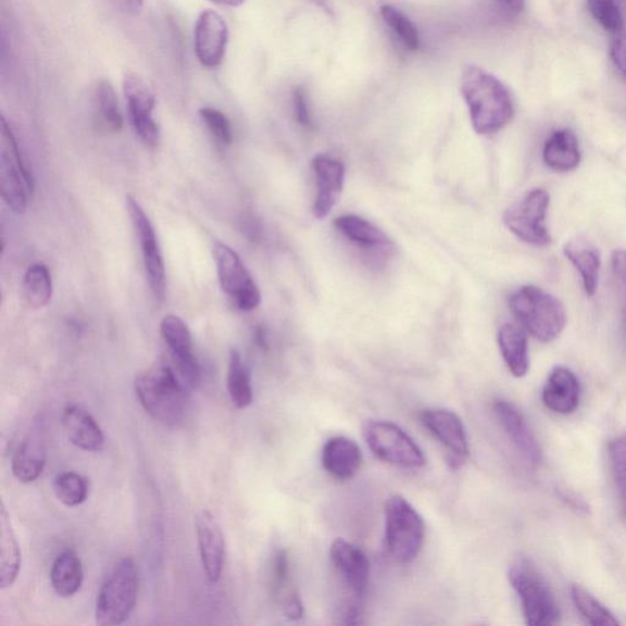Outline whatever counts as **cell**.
<instances>
[{"label": "cell", "instance_id": "obj_1", "mask_svg": "<svg viewBox=\"0 0 626 626\" xmlns=\"http://www.w3.org/2000/svg\"><path fill=\"white\" fill-rule=\"evenodd\" d=\"M460 90L469 108L472 128L480 135L502 130L515 116V104L507 87L478 67H467L462 71Z\"/></svg>", "mask_w": 626, "mask_h": 626}, {"label": "cell", "instance_id": "obj_2", "mask_svg": "<svg viewBox=\"0 0 626 626\" xmlns=\"http://www.w3.org/2000/svg\"><path fill=\"white\" fill-rule=\"evenodd\" d=\"M192 391L169 361L156 362L135 381L136 397L147 414L167 428L183 422Z\"/></svg>", "mask_w": 626, "mask_h": 626}, {"label": "cell", "instance_id": "obj_3", "mask_svg": "<svg viewBox=\"0 0 626 626\" xmlns=\"http://www.w3.org/2000/svg\"><path fill=\"white\" fill-rule=\"evenodd\" d=\"M509 307L526 332L537 341L550 343L566 329L565 306L552 294L540 287L526 285L509 297Z\"/></svg>", "mask_w": 626, "mask_h": 626}, {"label": "cell", "instance_id": "obj_4", "mask_svg": "<svg viewBox=\"0 0 626 626\" xmlns=\"http://www.w3.org/2000/svg\"><path fill=\"white\" fill-rule=\"evenodd\" d=\"M509 581L517 593L526 624L552 626L560 620L556 597L540 570L532 563L519 558L509 568Z\"/></svg>", "mask_w": 626, "mask_h": 626}, {"label": "cell", "instance_id": "obj_5", "mask_svg": "<svg viewBox=\"0 0 626 626\" xmlns=\"http://www.w3.org/2000/svg\"><path fill=\"white\" fill-rule=\"evenodd\" d=\"M139 596V573L133 558H123L113 568L96 600V622L116 626L129 619Z\"/></svg>", "mask_w": 626, "mask_h": 626}, {"label": "cell", "instance_id": "obj_6", "mask_svg": "<svg viewBox=\"0 0 626 626\" xmlns=\"http://www.w3.org/2000/svg\"><path fill=\"white\" fill-rule=\"evenodd\" d=\"M385 547L398 563H410L421 552L424 542V522L419 511L402 496L387 500Z\"/></svg>", "mask_w": 626, "mask_h": 626}, {"label": "cell", "instance_id": "obj_7", "mask_svg": "<svg viewBox=\"0 0 626 626\" xmlns=\"http://www.w3.org/2000/svg\"><path fill=\"white\" fill-rule=\"evenodd\" d=\"M32 173L25 165L20 147L10 125L2 117L0 134V189L6 204L16 213L28 208L29 195L33 193Z\"/></svg>", "mask_w": 626, "mask_h": 626}, {"label": "cell", "instance_id": "obj_8", "mask_svg": "<svg viewBox=\"0 0 626 626\" xmlns=\"http://www.w3.org/2000/svg\"><path fill=\"white\" fill-rule=\"evenodd\" d=\"M364 437L374 457L388 464L404 469H419L426 464L419 444L393 422L371 420L365 423Z\"/></svg>", "mask_w": 626, "mask_h": 626}, {"label": "cell", "instance_id": "obj_9", "mask_svg": "<svg viewBox=\"0 0 626 626\" xmlns=\"http://www.w3.org/2000/svg\"><path fill=\"white\" fill-rule=\"evenodd\" d=\"M549 194L544 189H534L505 213L506 227L521 242L545 247L552 243L547 228Z\"/></svg>", "mask_w": 626, "mask_h": 626}, {"label": "cell", "instance_id": "obj_10", "mask_svg": "<svg viewBox=\"0 0 626 626\" xmlns=\"http://www.w3.org/2000/svg\"><path fill=\"white\" fill-rule=\"evenodd\" d=\"M222 290L242 311H253L261 304V292L241 256L223 243L213 245Z\"/></svg>", "mask_w": 626, "mask_h": 626}, {"label": "cell", "instance_id": "obj_11", "mask_svg": "<svg viewBox=\"0 0 626 626\" xmlns=\"http://www.w3.org/2000/svg\"><path fill=\"white\" fill-rule=\"evenodd\" d=\"M127 207L137 239L141 245L149 287H151L155 299L163 302L166 296V266L154 225L141 205L133 196L127 197Z\"/></svg>", "mask_w": 626, "mask_h": 626}, {"label": "cell", "instance_id": "obj_12", "mask_svg": "<svg viewBox=\"0 0 626 626\" xmlns=\"http://www.w3.org/2000/svg\"><path fill=\"white\" fill-rule=\"evenodd\" d=\"M424 429L440 442L448 452L452 469H460L470 456L466 426L456 412L447 409H428L421 414Z\"/></svg>", "mask_w": 626, "mask_h": 626}, {"label": "cell", "instance_id": "obj_13", "mask_svg": "<svg viewBox=\"0 0 626 626\" xmlns=\"http://www.w3.org/2000/svg\"><path fill=\"white\" fill-rule=\"evenodd\" d=\"M160 334L169 350L173 366L177 369L184 382L194 390L202 378V371L194 354L189 327L180 317L167 315L160 322Z\"/></svg>", "mask_w": 626, "mask_h": 626}, {"label": "cell", "instance_id": "obj_14", "mask_svg": "<svg viewBox=\"0 0 626 626\" xmlns=\"http://www.w3.org/2000/svg\"><path fill=\"white\" fill-rule=\"evenodd\" d=\"M229 41L228 25L215 10H204L195 23V55L206 68L213 69L222 65Z\"/></svg>", "mask_w": 626, "mask_h": 626}, {"label": "cell", "instance_id": "obj_15", "mask_svg": "<svg viewBox=\"0 0 626 626\" xmlns=\"http://www.w3.org/2000/svg\"><path fill=\"white\" fill-rule=\"evenodd\" d=\"M331 561L349 593L361 604L370 579V560L364 550L343 538L331 546Z\"/></svg>", "mask_w": 626, "mask_h": 626}, {"label": "cell", "instance_id": "obj_16", "mask_svg": "<svg viewBox=\"0 0 626 626\" xmlns=\"http://www.w3.org/2000/svg\"><path fill=\"white\" fill-rule=\"evenodd\" d=\"M496 418L512 446L529 466L537 468L542 462V449L528 421L521 412L507 400L498 399L493 404Z\"/></svg>", "mask_w": 626, "mask_h": 626}, {"label": "cell", "instance_id": "obj_17", "mask_svg": "<svg viewBox=\"0 0 626 626\" xmlns=\"http://www.w3.org/2000/svg\"><path fill=\"white\" fill-rule=\"evenodd\" d=\"M312 169L317 182L313 213L317 219H324L340 202L344 187L345 167L340 159L321 154L313 158Z\"/></svg>", "mask_w": 626, "mask_h": 626}, {"label": "cell", "instance_id": "obj_18", "mask_svg": "<svg viewBox=\"0 0 626 626\" xmlns=\"http://www.w3.org/2000/svg\"><path fill=\"white\" fill-rule=\"evenodd\" d=\"M199 556L207 579L217 583L221 579L224 558L225 541L219 522L209 511H202L195 520Z\"/></svg>", "mask_w": 626, "mask_h": 626}, {"label": "cell", "instance_id": "obj_19", "mask_svg": "<svg viewBox=\"0 0 626 626\" xmlns=\"http://www.w3.org/2000/svg\"><path fill=\"white\" fill-rule=\"evenodd\" d=\"M47 461L43 422L37 421L12 457L11 470L18 481L31 483L41 478Z\"/></svg>", "mask_w": 626, "mask_h": 626}, {"label": "cell", "instance_id": "obj_20", "mask_svg": "<svg viewBox=\"0 0 626 626\" xmlns=\"http://www.w3.org/2000/svg\"><path fill=\"white\" fill-rule=\"evenodd\" d=\"M581 385L575 373L563 366L550 371L542 391L544 404L560 415H569L578 409Z\"/></svg>", "mask_w": 626, "mask_h": 626}, {"label": "cell", "instance_id": "obj_21", "mask_svg": "<svg viewBox=\"0 0 626 626\" xmlns=\"http://www.w3.org/2000/svg\"><path fill=\"white\" fill-rule=\"evenodd\" d=\"M360 447L350 438H330L322 449V466L332 478L341 481L353 479L362 466Z\"/></svg>", "mask_w": 626, "mask_h": 626}, {"label": "cell", "instance_id": "obj_22", "mask_svg": "<svg viewBox=\"0 0 626 626\" xmlns=\"http://www.w3.org/2000/svg\"><path fill=\"white\" fill-rule=\"evenodd\" d=\"M62 428L68 440L85 452L96 453L105 447V434L89 411L69 405L62 414Z\"/></svg>", "mask_w": 626, "mask_h": 626}, {"label": "cell", "instance_id": "obj_23", "mask_svg": "<svg viewBox=\"0 0 626 626\" xmlns=\"http://www.w3.org/2000/svg\"><path fill=\"white\" fill-rule=\"evenodd\" d=\"M273 591L283 615L291 620L304 617V604L292 581L291 561L285 550L274 555L272 565Z\"/></svg>", "mask_w": 626, "mask_h": 626}, {"label": "cell", "instance_id": "obj_24", "mask_svg": "<svg viewBox=\"0 0 626 626\" xmlns=\"http://www.w3.org/2000/svg\"><path fill=\"white\" fill-rule=\"evenodd\" d=\"M334 227L350 243L361 248H368L370 252H384L388 254L393 247L390 237L378 225L359 216L348 215L336 218Z\"/></svg>", "mask_w": 626, "mask_h": 626}, {"label": "cell", "instance_id": "obj_25", "mask_svg": "<svg viewBox=\"0 0 626 626\" xmlns=\"http://www.w3.org/2000/svg\"><path fill=\"white\" fill-rule=\"evenodd\" d=\"M498 345L510 373L517 379L525 378L530 370L526 332L515 323H506L498 331Z\"/></svg>", "mask_w": 626, "mask_h": 626}, {"label": "cell", "instance_id": "obj_26", "mask_svg": "<svg viewBox=\"0 0 626 626\" xmlns=\"http://www.w3.org/2000/svg\"><path fill=\"white\" fill-rule=\"evenodd\" d=\"M545 165L555 172H571L579 167L581 149L571 130L561 129L550 135L544 147Z\"/></svg>", "mask_w": 626, "mask_h": 626}, {"label": "cell", "instance_id": "obj_27", "mask_svg": "<svg viewBox=\"0 0 626 626\" xmlns=\"http://www.w3.org/2000/svg\"><path fill=\"white\" fill-rule=\"evenodd\" d=\"M21 549L10 522L8 511L0 508V587H11L21 569Z\"/></svg>", "mask_w": 626, "mask_h": 626}, {"label": "cell", "instance_id": "obj_28", "mask_svg": "<svg viewBox=\"0 0 626 626\" xmlns=\"http://www.w3.org/2000/svg\"><path fill=\"white\" fill-rule=\"evenodd\" d=\"M563 252L580 273L585 293L593 297L597 292L600 265H603L598 250L587 241L575 239L567 243Z\"/></svg>", "mask_w": 626, "mask_h": 626}, {"label": "cell", "instance_id": "obj_29", "mask_svg": "<svg viewBox=\"0 0 626 626\" xmlns=\"http://www.w3.org/2000/svg\"><path fill=\"white\" fill-rule=\"evenodd\" d=\"M124 96L127 98L129 117L131 124L147 119H153V113L156 106V97L151 87L137 75L128 72L123 80Z\"/></svg>", "mask_w": 626, "mask_h": 626}, {"label": "cell", "instance_id": "obj_30", "mask_svg": "<svg viewBox=\"0 0 626 626\" xmlns=\"http://www.w3.org/2000/svg\"><path fill=\"white\" fill-rule=\"evenodd\" d=\"M84 581L82 563L74 550H65L52 566L51 583L53 590L61 597L78 594Z\"/></svg>", "mask_w": 626, "mask_h": 626}, {"label": "cell", "instance_id": "obj_31", "mask_svg": "<svg viewBox=\"0 0 626 626\" xmlns=\"http://www.w3.org/2000/svg\"><path fill=\"white\" fill-rule=\"evenodd\" d=\"M227 388L234 407L246 409L252 405L254 400L252 371L237 350H232L229 356Z\"/></svg>", "mask_w": 626, "mask_h": 626}, {"label": "cell", "instance_id": "obj_32", "mask_svg": "<svg viewBox=\"0 0 626 626\" xmlns=\"http://www.w3.org/2000/svg\"><path fill=\"white\" fill-rule=\"evenodd\" d=\"M53 284L51 273L41 263H36L27 273L22 282V297L25 304L32 310L45 307L51 302Z\"/></svg>", "mask_w": 626, "mask_h": 626}, {"label": "cell", "instance_id": "obj_33", "mask_svg": "<svg viewBox=\"0 0 626 626\" xmlns=\"http://www.w3.org/2000/svg\"><path fill=\"white\" fill-rule=\"evenodd\" d=\"M573 603L588 624L615 626L620 624L613 613L580 585L571 587Z\"/></svg>", "mask_w": 626, "mask_h": 626}, {"label": "cell", "instance_id": "obj_34", "mask_svg": "<svg viewBox=\"0 0 626 626\" xmlns=\"http://www.w3.org/2000/svg\"><path fill=\"white\" fill-rule=\"evenodd\" d=\"M55 493L60 503L78 507L89 496V482L77 472H62L55 481Z\"/></svg>", "mask_w": 626, "mask_h": 626}, {"label": "cell", "instance_id": "obj_35", "mask_svg": "<svg viewBox=\"0 0 626 626\" xmlns=\"http://www.w3.org/2000/svg\"><path fill=\"white\" fill-rule=\"evenodd\" d=\"M381 17L399 37L409 51L415 52L420 48V36L414 23L402 11L392 6L381 7Z\"/></svg>", "mask_w": 626, "mask_h": 626}, {"label": "cell", "instance_id": "obj_36", "mask_svg": "<svg viewBox=\"0 0 626 626\" xmlns=\"http://www.w3.org/2000/svg\"><path fill=\"white\" fill-rule=\"evenodd\" d=\"M608 453L622 515L626 519V433L610 441Z\"/></svg>", "mask_w": 626, "mask_h": 626}, {"label": "cell", "instance_id": "obj_37", "mask_svg": "<svg viewBox=\"0 0 626 626\" xmlns=\"http://www.w3.org/2000/svg\"><path fill=\"white\" fill-rule=\"evenodd\" d=\"M99 110L111 130L123 129V116L119 108L118 97L109 81L102 80L97 87Z\"/></svg>", "mask_w": 626, "mask_h": 626}, {"label": "cell", "instance_id": "obj_38", "mask_svg": "<svg viewBox=\"0 0 626 626\" xmlns=\"http://www.w3.org/2000/svg\"><path fill=\"white\" fill-rule=\"evenodd\" d=\"M593 17L606 31L619 32L624 27L616 0H587Z\"/></svg>", "mask_w": 626, "mask_h": 626}, {"label": "cell", "instance_id": "obj_39", "mask_svg": "<svg viewBox=\"0 0 626 626\" xmlns=\"http://www.w3.org/2000/svg\"><path fill=\"white\" fill-rule=\"evenodd\" d=\"M199 117H202L207 129L219 144L227 146L233 143L232 125L224 113L215 108L205 107L199 109Z\"/></svg>", "mask_w": 626, "mask_h": 626}, {"label": "cell", "instance_id": "obj_40", "mask_svg": "<svg viewBox=\"0 0 626 626\" xmlns=\"http://www.w3.org/2000/svg\"><path fill=\"white\" fill-rule=\"evenodd\" d=\"M294 116L300 125L304 128H312L313 123L310 115L307 98L302 87H296L293 94Z\"/></svg>", "mask_w": 626, "mask_h": 626}, {"label": "cell", "instance_id": "obj_41", "mask_svg": "<svg viewBox=\"0 0 626 626\" xmlns=\"http://www.w3.org/2000/svg\"><path fill=\"white\" fill-rule=\"evenodd\" d=\"M610 55L616 67L626 79V36H620L613 42Z\"/></svg>", "mask_w": 626, "mask_h": 626}, {"label": "cell", "instance_id": "obj_42", "mask_svg": "<svg viewBox=\"0 0 626 626\" xmlns=\"http://www.w3.org/2000/svg\"><path fill=\"white\" fill-rule=\"evenodd\" d=\"M612 268L616 278L626 290V250H615L612 254Z\"/></svg>", "mask_w": 626, "mask_h": 626}, {"label": "cell", "instance_id": "obj_43", "mask_svg": "<svg viewBox=\"0 0 626 626\" xmlns=\"http://www.w3.org/2000/svg\"><path fill=\"white\" fill-rule=\"evenodd\" d=\"M499 2L512 12H520L525 8V0H499Z\"/></svg>", "mask_w": 626, "mask_h": 626}, {"label": "cell", "instance_id": "obj_44", "mask_svg": "<svg viewBox=\"0 0 626 626\" xmlns=\"http://www.w3.org/2000/svg\"><path fill=\"white\" fill-rule=\"evenodd\" d=\"M123 2L133 14H139L144 8V0H123Z\"/></svg>", "mask_w": 626, "mask_h": 626}, {"label": "cell", "instance_id": "obj_45", "mask_svg": "<svg viewBox=\"0 0 626 626\" xmlns=\"http://www.w3.org/2000/svg\"><path fill=\"white\" fill-rule=\"evenodd\" d=\"M211 2L222 7L239 8L245 3V0H211Z\"/></svg>", "mask_w": 626, "mask_h": 626}, {"label": "cell", "instance_id": "obj_46", "mask_svg": "<svg viewBox=\"0 0 626 626\" xmlns=\"http://www.w3.org/2000/svg\"><path fill=\"white\" fill-rule=\"evenodd\" d=\"M256 342L261 348H266L267 346V338H266V332L263 331L262 329L256 331Z\"/></svg>", "mask_w": 626, "mask_h": 626}]
</instances>
